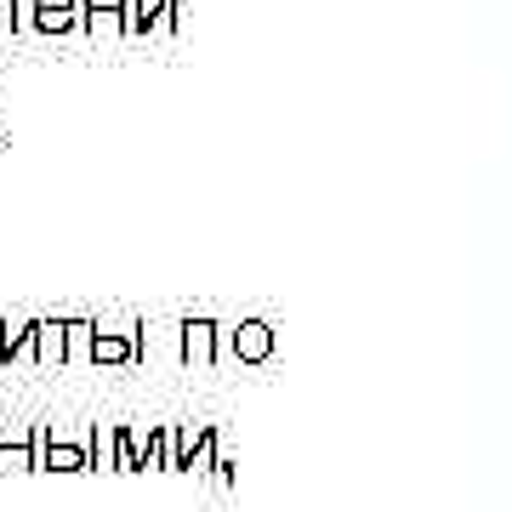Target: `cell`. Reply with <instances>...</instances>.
<instances>
[{
	"instance_id": "3",
	"label": "cell",
	"mask_w": 512,
	"mask_h": 512,
	"mask_svg": "<svg viewBox=\"0 0 512 512\" xmlns=\"http://www.w3.org/2000/svg\"><path fill=\"white\" fill-rule=\"evenodd\" d=\"M228 353H234L239 365H262L268 353H274V325L268 319H239L228 330Z\"/></svg>"
},
{
	"instance_id": "7",
	"label": "cell",
	"mask_w": 512,
	"mask_h": 512,
	"mask_svg": "<svg viewBox=\"0 0 512 512\" xmlns=\"http://www.w3.org/2000/svg\"><path fill=\"white\" fill-rule=\"evenodd\" d=\"M23 6L35 12V29H46V35H63L80 23V0H23Z\"/></svg>"
},
{
	"instance_id": "13",
	"label": "cell",
	"mask_w": 512,
	"mask_h": 512,
	"mask_svg": "<svg viewBox=\"0 0 512 512\" xmlns=\"http://www.w3.org/2000/svg\"><path fill=\"white\" fill-rule=\"evenodd\" d=\"M23 0H0V29H12V18H18Z\"/></svg>"
},
{
	"instance_id": "9",
	"label": "cell",
	"mask_w": 512,
	"mask_h": 512,
	"mask_svg": "<svg viewBox=\"0 0 512 512\" xmlns=\"http://www.w3.org/2000/svg\"><path fill=\"white\" fill-rule=\"evenodd\" d=\"M63 348H69V330H63V319H40L35 365H63Z\"/></svg>"
},
{
	"instance_id": "10",
	"label": "cell",
	"mask_w": 512,
	"mask_h": 512,
	"mask_svg": "<svg viewBox=\"0 0 512 512\" xmlns=\"http://www.w3.org/2000/svg\"><path fill=\"white\" fill-rule=\"evenodd\" d=\"M46 473H92V450H80V444H46Z\"/></svg>"
},
{
	"instance_id": "2",
	"label": "cell",
	"mask_w": 512,
	"mask_h": 512,
	"mask_svg": "<svg viewBox=\"0 0 512 512\" xmlns=\"http://www.w3.org/2000/svg\"><path fill=\"white\" fill-rule=\"evenodd\" d=\"M222 353H228V330L217 319H183V359L188 365H217Z\"/></svg>"
},
{
	"instance_id": "5",
	"label": "cell",
	"mask_w": 512,
	"mask_h": 512,
	"mask_svg": "<svg viewBox=\"0 0 512 512\" xmlns=\"http://www.w3.org/2000/svg\"><path fill=\"white\" fill-rule=\"evenodd\" d=\"M143 359V342L131 330H103L97 325V342H92V365H137Z\"/></svg>"
},
{
	"instance_id": "4",
	"label": "cell",
	"mask_w": 512,
	"mask_h": 512,
	"mask_svg": "<svg viewBox=\"0 0 512 512\" xmlns=\"http://www.w3.org/2000/svg\"><path fill=\"white\" fill-rule=\"evenodd\" d=\"M0 473H40L35 427H0Z\"/></svg>"
},
{
	"instance_id": "12",
	"label": "cell",
	"mask_w": 512,
	"mask_h": 512,
	"mask_svg": "<svg viewBox=\"0 0 512 512\" xmlns=\"http://www.w3.org/2000/svg\"><path fill=\"white\" fill-rule=\"evenodd\" d=\"M143 456H148V433L120 427V473H143Z\"/></svg>"
},
{
	"instance_id": "11",
	"label": "cell",
	"mask_w": 512,
	"mask_h": 512,
	"mask_svg": "<svg viewBox=\"0 0 512 512\" xmlns=\"http://www.w3.org/2000/svg\"><path fill=\"white\" fill-rule=\"evenodd\" d=\"M63 330H69L63 365H69V359H92V342H97V325H92V319H63Z\"/></svg>"
},
{
	"instance_id": "1",
	"label": "cell",
	"mask_w": 512,
	"mask_h": 512,
	"mask_svg": "<svg viewBox=\"0 0 512 512\" xmlns=\"http://www.w3.org/2000/svg\"><path fill=\"white\" fill-rule=\"evenodd\" d=\"M217 467V427H177V473H211Z\"/></svg>"
},
{
	"instance_id": "8",
	"label": "cell",
	"mask_w": 512,
	"mask_h": 512,
	"mask_svg": "<svg viewBox=\"0 0 512 512\" xmlns=\"http://www.w3.org/2000/svg\"><path fill=\"white\" fill-rule=\"evenodd\" d=\"M92 467L120 473V421H97L92 427Z\"/></svg>"
},
{
	"instance_id": "6",
	"label": "cell",
	"mask_w": 512,
	"mask_h": 512,
	"mask_svg": "<svg viewBox=\"0 0 512 512\" xmlns=\"http://www.w3.org/2000/svg\"><path fill=\"white\" fill-rule=\"evenodd\" d=\"M35 336H40V319H18V325L0 319V370L12 359H35Z\"/></svg>"
}]
</instances>
